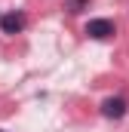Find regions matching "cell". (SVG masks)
<instances>
[{"label": "cell", "instance_id": "6da1fadb", "mask_svg": "<svg viewBox=\"0 0 129 132\" xmlns=\"http://www.w3.org/2000/svg\"><path fill=\"white\" fill-rule=\"evenodd\" d=\"M126 111H129V101L123 95H111L101 101V117H108V120H123Z\"/></svg>", "mask_w": 129, "mask_h": 132}, {"label": "cell", "instance_id": "7a4b0ae2", "mask_svg": "<svg viewBox=\"0 0 129 132\" xmlns=\"http://www.w3.org/2000/svg\"><path fill=\"white\" fill-rule=\"evenodd\" d=\"M86 34H89L92 40H108V37H114V34H117V25H114L111 19H89Z\"/></svg>", "mask_w": 129, "mask_h": 132}, {"label": "cell", "instance_id": "3957f363", "mask_svg": "<svg viewBox=\"0 0 129 132\" xmlns=\"http://www.w3.org/2000/svg\"><path fill=\"white\" fill-rule=\"evenodd\" d=\"M0 31L3 34L25 31V12H6V15H0Z\"/></svg>", "mask_w": 129, "mask_h": 132}, {"label": "cell", "instance_id": "277c9868", "mask_svg": "<svg viewBox=\"0 0 129 132\" xmlns=\"http://www.w3.org/2000/svg\"><path fill=\"white\" fill-rule=\"evenodd\" d=\"M89 6V0H64V9L68 12H83Z\"/></svg>", "mask_w": 129, "mask_h": 132}, {"label": "cell", "instance_id": "5b68a950", "mask_svg": "<svg viewBox=\"0 0 129 132\" xmlns=\"http://www.w3.org/2000/svg\"><path fill=\"white\" fill-rule=\"evenodd\" d=\"M0 132H3V129H0Z\"/></svg>", "mask_w": 129, "mask_h": 132}]
</instances>
